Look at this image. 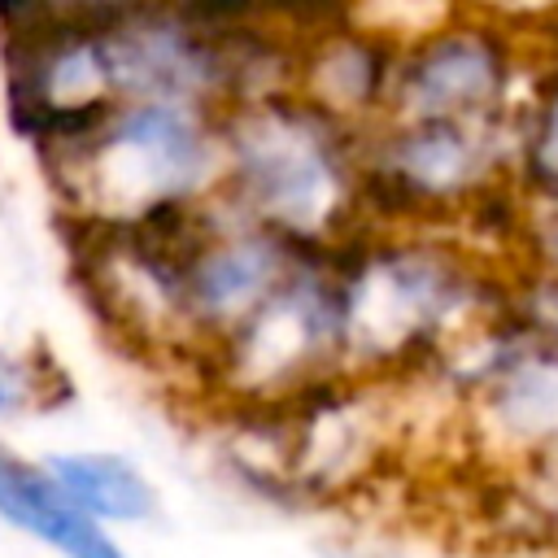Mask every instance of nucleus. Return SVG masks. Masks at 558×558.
Listing matches in <instances>:
<instances>
[{
    "instance_id": "nucleus-1",
    "label": "nucleus",
    "mask_w": 558,
    "mask_h": 558,
    "mask_svg": "<svg viewBox=\"0 0 558 558\" xmlns=\"http://www.w3.org/2000/svg\"><path fill=\"white\" fill-rule=\"evenodd\" d=\"M362 148L366 131L288 87L222 113L218 196L283 240L336 244L362 231Z\"/></svg>"
},
{
    "instance_id": "nucleus-2",
    "label": "nucleus",
    "mask_w": 558,
    "mask_h": 558,
    "mask_svg": "<svg viewBox=\"0 0 558 558\" xmlns=\"http://www.w3.org/2000/svg\"><path fill=\"white\" fill-rule=\"evenodd\" d=\"M87 222H135L222 187V113L187 100H118L65 157L48 161Z\"/></svg>"
},
{
    "instance_id": "nucleus-3",
    "label": "nucleus",
    "mask_w": 558,
    "mask_h": 558,
    "mask_svg": "<svg viewBox=\"0 0 558 558\" xmlns=\"http://www.w3.org/2000/svg\"><path fill=\"white\" fill-rule=\"evenodd\" d=\"M523 48L527 39L493 13H440L401 39L384 118L514 126L532 83Z\"/></svg>"
},
{
    "instance_id": "nucleus-4",
    "label": "nucleus",
    "mask_w": 558,
    "mask_h": 558,
    "mask_svg": "<svg viewBox=\"0 0 558 558\" xmlns=\"http://www.w3.org/2000/svg\"><path fill=\"white\" fill-rule=\"evenodd\" d=\"M466 397L493 445L523 466H558V344L523 331L506 314L488 331V353L471 362Z\"/></svg>"
},
{
    "instance_id": "nucleus-5",
    "label": "nucleus",
    "mask_w": 558,
    "mask_h": 558,
    "mask_svg": "<svg viewBox=\"0 0 558 558\" xmlns=\"http://www.w3.org/2000/svg\"><path fill=\"white\" fill-rule=\"evenodd\" d=\"M0 519L61 558H126L122 545L96 519H87L44 466L17 462L9 453H0Z\"/></svg>"
},
{
    "instance_id": "nucleus-6",
    "label": "nucleus",
    "mask_w": 558,
    "mask_h": 558,
    "mask_svg": "<svg viewBox=\"0 0 558 558\" xmlns=\"http://www.w3.org/2000/svg\"><path fill=\"white\" fill-rule=\"evenodd\" d=\"M44 471L96 523H144L157 510V493L144 471L118 453H57Z\"/></svg>"
},
{
    "instance_id": "nucleus-7",
    "label": "nucleus",
    "mask_w": 558,
    "mask_h": 558,
    "mask_svg": "<svg viewBox=\"0 0 558 558\" xmlns=\"http://www.w3.org/2000/svg\"><path fill=\"white\" fill-rule=\"evenodd\" d=\"M510 318L558 344V275H527L519 270V279H510Z\"/></svg>"
},
{
    "instance_id": "nucleus-8",
    "label": "nucleus",
    "mask_w": 558,
    "mask_h": 558,
    "mask_svg": "<svg viewBox=\"0 0 558 558\" xmlns=\"http://www.w3.org/2000/svg\"><path fill=\"white\" fill-rule=\"evenodd\" d=\"M35 384H26V375L0 353V418H9V414H17L22 405H26V392H31Z\"/></svg>"
}]
</instances>
